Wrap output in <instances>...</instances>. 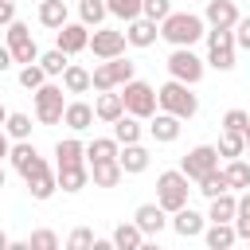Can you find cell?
<instances>
[{"label":"cell","mask_w":250,"mask_h":250,"mask_svg":"<svg viewBox=\"0 0 250 250\" xmlns=\"http://www.w3.org/2000/svg\"><path fill=\"white\" fill-rule=\"evenodd\" d=\"M203 16H195V12H172L168 20H160V35L172 43V47H191V43H199L207 31H203Z\"/></svg>","instance_id":"cell-1"},{"label":"cell","mask_w":250,"mask_h":250,"mask_svg":"<svg viewBox=\"0 0 250 250\" xmlns=\"http://www.w3.org/2000/svg\"><path fill=\"white\" fill-rule=\"evenodd\" d=\"M156 102H160V109H164V113H176L180 121H188V117H195V113H199V98H195V94H191V86H188V82H180V78L164 82V86L156 90Z\"/></svg>","instance_id":"cell-2"},{"label":"cell","mask_w":250,"mask_h":250,"mask_svg":"<svg viewBox=\"0 0 250 250\" xmlns=\"http://www.w3.org/2000/svg\"><path fill=\"white\" fill-rule=\"evenodd\" d=\"M188 176L180 172V168H172V172H160L156 176V203L164 207V211H180V207H188Z\"/></svg>","instance_id":"cell-3"},{"label":"cell","mask_w":250,"mask_h":250,"mask_svg":"<svg viewBox=\"0 0 250 250\" xmlns=\"http://www.w3.org/2000/svg\"><path fill=\"white\" fill-rule=\"evenodd\" d=\"M168 74L172 78H180V82H188V86H195L199 78H203V70H207V59H199L191 47H172V55H168Z\"/></svg>","instance_id":"cell-4"},{"label":"cell","mask_w":250,"mask_h":250,"mask_svg":"<svg viewBox=\"0 0 250 250\" xmlns=\"http://www.w3.org/2000/svg\"><path fill=\"white\" fill-rule=\"evenodd\" d=\"M207 66H215V70L234 66V31H227V27L207 31Z\"/></svg>","instance_id":"cell-5"},{"label":"cell","mask_w":250,"mask_h":250,"mask_svg":"<svg viewBox=\"0 0 250 250\" xmlns=\"http://www.w3.org/2000/svg\"><path fill=\"white\" fill-rule=\"evenodd\" d=\"M125 113H133V117H152L156 113V90L148 86V82H141V78H129L125 82Z\"/></svg>","instance_id":"cell-6"},{"label":"cell","mask_w":250,"mask_h":250,"mask_svg":"<svg viewBox=\"0 0 250 250\" xmlns=\"http://www.w3.org/2000/svg\"><path fill=\"white\" fill-rule=\"evenodd\" d=\"M62 113H66L62 86H55V82H43V86L35 90V117H39L43 125H59V121H62Z\"/></svg>","instance_id":"cell-7"},{"label":"cell","mask_w":250,"mask_h":250,"mask_svg":"<svg viewBox=\"0 0 250 250\" xmlns=\"http://www.w3.org/2000/svg\"><path fill=\"white\" fill-rule=\"evenodd\" d=\"M8 51H12V59L16 62H39V47H35V35H31V27L27 23H20V20H12L8 23Z\"/></svg>","instance_id":"cell-8"},{"label":"cell","mask_w":250,"mask_h":250,"mask_svg":"<svg viewBox=\"0 0 250 250\" xmlns=\"http://www.w3.org/2000/svg\"><path fill=\"white\" fill-rule=\"evenodd\" d=\"M211 168H219V148H215V145H195V148L180 160V172H184L188 180H199V176H207Z\"/></svg>","instance_id":"cell-9"},{"label":"cell","mask_w":250,"mask_h":250,"mask_svg":"<svg viewBox=\"0 0 250 250\" xmlns=\"http://www.w3.org/2000/svg\"><path fill=\"white\" fill-rule=\"evenodd\" d=\"M12 168H16L23 180H31V176L47 172V160L35 152V145H31V141H16V145H12Z\"/></svg>","instance_id":"cell-10"},{"label":"cell","mask_w":250,"mask_h":250,"mask_svg":"<svg viewBox=\"0 0 250 250\" xmlns=\"http://www.w3.org/2000/svg\"><path fill=\"white\" fill-rule=\"evenodd\" d=\"M125 31H109V27H94V35H90V51L98 55V59H117V55H125Z\"/></svg>","instance_id":"cell-11"},{"label":"cell","mask_w":250,"mask_h":250,"mask_svg":"<svg viewBox=\"0 0 250 250\" xmlns=\"http://www.w3.org/2000/svg\"><path fill=\"white\" fill-rule=\"evenodd\" d=\"M55 47H62L66 55H78V51H86L90 47V27L86 23H62L59 31H55Z\"/></svg>","instance_id":"cell-12"},{"label":"cell","mask_w":250,"mask_h":250,"mask_svg":"<svg viewBox=\"0 0 250 250\" xmlns=\"http://www.w3.org/2000/svg\"><path fill=\"white\" fill-rule=\"evenodd\" d=\"M203 20H207L211 27H227V31H234V23H238L242 16H238L234 0H207V12H203Z\"/></svg>","instance_id":"cell-13"},{"label":"cell","mask_w":250,"mask_h":250,"mask_svg":"<svg viewBox=\"0 0 250 250\" xmlns=\"http://www.w3.org/2000/svg\"><path fill=\"white\" fill-rule=\"evenodd\" d=\"M156 35H160L156 20H148V16H137V20H129V31H125V39H129L133 47H152V43H156Z\"/></svg>","instance_id":"cell-14"},{"label":"cell","mask_w":250,"mask_h":250,"mask_svg":"<svg viewBox=\"0 0 250 250\" xmlns=\"http://www.w3.org/2000/svg\"><path fill=\"white\" fill-rule=\"evenodd\" d=\"M164 215H168V211H164L160 203H141V207H137V215H133V223H137L145 234H160V230H164V223H168Z\"/></svg>","instance_id":"cell-15"},{"label":"cell","mask_w":250,"mask_h":250,"mask_svg":"<svg viewBox=\"0 0 250 250\" xmlns=\"http://www.w3.org/2000/svg\"><path fill=\"white\" fill-rule=\"evenodd\" d=\"M203 219L207 215H199L191 207H180V211H172V230L180 238H195V234H203Z\"/></svg>","instance_id":"cell-16"},{"label":"cell","mask_w":250,"mask_h":250,"mask_svg":"<svg viewBox=\"0 0 250 250\" xmlns=\"http://www.w3.org/2000/svg\"><path fill=\"white\" fill-rule=\"evenodd\" d=\"M94 105H86V102H66V113H62V125L66 129H74V133H86L90 125H94Z\"/></svg>","instance_id":"cell-17"},{"label":"cell","mask_w":250,"mask_h":250,"mask_svg":"<svg viewBox=\"0 0 250 250\" xmlns=\"http://www.w3.org/2000/svg\"><path fill=\"white\" fill-rule=\"evenodd\" d=\"M148 133H152V141H160V145H172L176 137H180V117L176 113H152V125H148Z\"/></svg>","instance_id":"cell-18"},{"label":"cell","mask_w":250,"mask_h":250,"mask_svg":"<svg viewBox=\"0 0 250 250\" xmlns=\"http://www.w3.org/2000/svg\"><path fill=\"white\" fill-rule=\"evenodd\" d=\"M121 176H125L121 160H94V164H90V180H94L98 188H117Z\"/></svg>","instance_id":"cell-19"},{"label":"cell","mask_w":250,"mask_h":250,"mask_svg":"<svg viewBox=\"0 0 250 250\" xmlns=\"http://www.w3.org/2000/svg\"><path fill=\"white\" fill-rule=\"evenodd\" d=\"M55 160H59V168L86 164V145H82L78 137H66V141H59V145H55Z\"/></svg>","instance_id":"cell-20"},{"label":"cell","mask_w":250,"mask_h":250,"mask_svg":"<svg viewBox=\"0 0 250 250\" xmlns=\"http://www.w3.org/2000/svg\"><path fill=\"white\" fill-rule=\"evenodd\" d=\"M94 113H98V121H117L121 113H125V98L121 94H113V90H102V98L94 102Z\"/></svg>","instance_id":"cell-21"},{"label":"cell","mask_w":250,"mask_h":250,"mask_svg":"<svg viewBox=\"0 0 250 250\" xmlns=\"http://www.w3.org/2000/svg\"><path fill=\"white\" fill-rule=\"evenodd\" d=\"M117 160H121L125 176H141V172L148 168V148H141V145L133 141V145H125V148L117 152Z\"/></svg>","instance_id":"cell-22"},{"label":"cell","mask_w":250,"mask_h":250,"mask_svg":"<svg viewBox=\"0 0 250 250\" xmlns=\"http://www.w3.org/2000/svg\"><path fill=\"white\" fill-rule=\"evenodd\" d=\"M117 152H121V141L117 137H94L90 145H86V160L94 164V160H117Z\"/></svg>","instance_id":"cell-23"},{"label":"cell","mask_w":250,"mask_h":250,"mask_svg":"<svg viewBox=\"0 0 250 250\" xmlns=\"http://www.w3.org/2000/svg\"><path fill=\"white\" fill-rule=\"evenodd\" d=\"M195 184H199L195 191H199V195H207V199H215V195L230 191V180H227V172H223V168H211V172H207V176H199Z\"/></svg>","instance_id":"cell-24"},{"label":"cell","mask_w":250,"mask_h":250,"mask_svg":"<svg viewBox=\"0 0 250 250\" xmlns=\"http://www.w3.org/2000/svg\"><path fill=\"white\" fill-rule=\"evenodd\" d=\"M234 215H238V199L230 191H223V195L211 199V211H207L211 223H234Z\"/></svg>","instance_id":"cell-25"},{"label":"cell","mask_w":250,"mask_h":250,"mask_svg":"<svg viewBox=\"0 0 250 250\" xmlns=\"http://www.w3.org/2000/svg\"><path fill=\"white\" fill-rule=\"evenodd\" d=\"M113 246H117V250H141V246H145V230H141L137 223H121V227L113 230Z\"/></svg>","instance_id":"cell-26"},{"label":"cell","mask_w":250,"mask_h":250,"mask_svg":"<svg viewBox=\"0 0 250 250\" xmlns=\"http://www.w3.org/2000/svg\"><path fill=\"white\" fill-rule=\"evenodd\" d=\"M234 238H238L234 223H211V227H207V246H211V250H230Z\"/></svg>","instance_id":"cell-27"},{"label":"cell","mask_w":250,"mask_h":250,"mask_svg":"<svg viewBox=\"0 0 250 250\" xmlns=\"http://www.w3.org/2000/svg\"><path fill=\"white\" fill-rule=\"evenodd\" d=\"M39 23L51 27V31H59L66 23V0H43L39 4Z\"/></svg>","instance_id":"cell-28"},{"label":"cell","mask_w":250,"mask_h":250,"mask_svg":"<svg viewBox=\"0 0 250 250\" xmlns=\"http://www.w3.org/2000/svg\"><path fill=\"white\" fill-rule=\"evenodd\" d=\"M90 86H94V82H90V70H86V66H74V62H70V66L62 70V90H66V94H86Z\"/></svg>","instance_id":"cell-29"},{"label":"cell","mask_w":250,"mask_h":250,"mask_svg":"<svg viewBox=\"0 0 250 250\" xmlns=\"http://www.w3.org/2000/svg\"><path fill=\"white\" fill-rule=\"evenodd\" d=\"M113 137H117L121 145H133V141H141V117H133V113H121V117L113 121Z\"/></svg>","instance_id":"cell-30"},{"label":"cell","mask_w":250,"mask_h":250,"mask_svg":"<svg viewBox=\"0 0 250 250\" xmlns=\"http://www.w3.org/2000/svg\"><path fill=\"white\" fill-rule=\"evenodd\" d=\"M219 156H227V160H234V156H242L246 152V133H234V129H223V137H219Z\"/></svg>","instance_id":"cell-31"},{"label":"cell","mask_w":250,"mask_h":250,"mask_svg":"<svg viewBox=\"0 0 250 250\" xmlns=\"http://www.w3.org/2000/svg\"><path fill=\"white\" fill-rule=\"evenodd\" d=\"M90 180V168L86 164H74V168H59V188L62 191H82Z\"/></svg>","instance_id":"cell-32"},{"label":"cell","mask_w":250,"mask_h":250,"mask_svg":"<svg viewBox=\"0 0 250 250\" xmlns=\"http://www.w3.org/2000/svg\"><path fill=\"white\" fill-rule=\"evenodd\" d=\"M55 188H59V176H51V168L27 180V191H31V199H51V195H55Z\"/></svg>","instance_id":"cell-33"},{"label":"cell","mask_w":250,"mask_h":250,"mask_svg":"<svg viewBox=\"0 0 250 250\" xmlns=\"http://www.w3.org/2000/svg\"><path fill=\"white\" fill-rule=\"evenodd\" d=\"M78 16H82L86 27H102V20L109 16V8H105V0H82L78 4Z\"/></svg>","instance_id":"cell-34"},{"label":"cell","mask_w":250,"mask_h":250,"mask_svg":"<svg viewBox=\"0 0 250 250\" xmlns=\"http://www.w3.org/2000/svg\"><path fill=\"white\" fill-rule=\"evenodd\" d=\"M227 180H230V188H250V164L242 160V156H234V160H227Z\"/></svg>","instance_id":"cell-35"},{"label":"cell","mask_w":250,"mask_h":250,"mask_svg":"<svg viewBox=\"0 0 250 250\" xmlns=\"http://www.w3.org/2000/svg\"><path fill=\"white\" fill-rule=\"evenodd\" d=\"M39 66L47 70V78H55V74H62L70 62H66V51L62 47H55V51H47V55H39Z\"/></svg>","instance_id":"cell-36"},{"label":"cell","mask_w":250,"mask_h":250,"mask_svg":"<svg viewBox=\"0 0 250 250\" xmlns=\"http://www.w3.org/2000/svg\"><path fill=\"white\" fill-rule=\"evenodd\" d=\"M4 129H8L12 141H27V137H31V117H27V113H8Z\"/></svg>","instance_id":"cell-37"},{"label":"cell","mask_w":250,"mask_h":250,"mask_svg":"<svg viewBox=\"0 0 250 250\" xmlns=\"http://www.w3.org/2000/svg\"><path fill=\"white\" fill-rule=\"evenodd\" d=\"M43 82H47V70H43L39 62H27V66L20 70V86H23V90H31V94H35Z\"/></svg>","instance_id":"cell-38"},{"label":"cell","mask_w":250,"mask_h":250,"mask_svg":"<svg viewBox=\"0 0 250 250\" xmlns=\"http://www.w3.org/2000/svg\"><path fill=\"white\" fill-rule=\"evenodd\" d=\"M105 8H109V16H117L125 23L141 16V0H105Z\"/></svg>","instance_id":"cell-39"},{"label":"cell","mask_w":250,"mask_h":250,"mask_svg":"<svg viewBox=\"0 0 250 250\" xmlns=\"http://www.w3.org/2000/svg\"><path fill=\"white\" fill-rule=\"evenodd\" d=\"M141 16H148V20H168L172 16V0H141Z\"/></svg>","instance_id":"cell-40"},{"label":"cell","mask_w":250,"mask_h":250,"mask_svg":"<svg viewBox=\"0 0 250 250\" xmlns=\"http://www.w3.org/2000/svg\"><path fill=\"white\" fill-rule=\"evenodd\" d=\"M234 230H238V238H246L250 242V191L238 199V215H234Z\"/></svg>","instance_id":"cell-41"},{"label":"cell","mask_w":250,"mask_h":250,"mask_svg":"<svg viewBox=\"0 0 250 250\" xmlns=\"http://www.w3.org/2000/svg\"><path fill=\"white\" fill-rule=\"evenodd\" d=\"M223 129L246 133V129H250V113H246V109H227V117H223Z\"/></svg>","instance_id":"cell-42"},{"label":"cell","mask_w":250,"mask_h":250,"mask_svg":"<svg viewBox=\"0 0 250 250\" xmlns=\"http://www.w3.org/2000/svg\"><path fill=\"white\" fill-rule=\"evenodd\" d=\"M94 242H98V238H94L90 227H78V230H70V238H66L70 250H86V246H94Z\"/></svg>","instance_id":"cell-43"},{"label":"cell","mask_w":250,"mask_h":250,"mask_svg":"<svg viewBox=\"0 0 250 250\" xmlns=\"http://www.w3.org/2000/svg\"><path fill=\"white\" fill-rule=\"evenodd\" d=\"M31 246L35 250H55L59 246V234L55 230H31Z\"/></svg>","instance_id":"cell-44"},{"label":"cell","mask_w":250,"mask_h":250,"mask_svg":"<svg viewBox=\"0 0 250 250\" xmlns=\"http://www.w3.org/2000/svg\"><path fill=\"white\" fill-rule=\"evenodd\" d=\"M234 47L250 51V20H238V23H234Z\"/></svg>","instance_id":"cell-45"},{"label":"cell","mask_w":250,"mask_h":250,"mask_svg":"<svg viewBox=\"0 0 250 250\" xmlns=\"http://www.w3.org/2000/svg\"><path fill=\"white\" fill-rule=\"evenodd\" d=\"M12 20H16V4L12 0H0V27H8Z\"/></svg>","instance_id":"cell-46"},{"label":"cell","mask_w":250,"mask_h":250,"mask_svg":"<svg viewBox=\"0 0 250 250\" xmlns=\"http://www.w3.org/2000/svg\"><path fill=\"white\" fill-rule=\"evenodd\" d=\"M12 156V141H8V129H0V160Z\"/></svg>","instance_id":"cell-47"},{"label":"cell","mask_w":250,"mask_h":250,"mask_svg":"<svg viewBox=\"0 0 250 250\" xmlns=\"http://www.w3.org/2000/svg\"><path fill=\"white\" fill-rule=\"evenodd\" d=\"M12 62H16V59H12V51H8V47H0V70H8Z\"/></svg>","instance_id":"cell-48"},{"label":"cell","mask_w":250,"mask_h":250,"mask_svg":"<svg viewBox=\"0 0 250 250\" xmlns=\"http://www.w3.org/2000/svg\"><path fill=\"white\" fill-rule=\"evenodd\" d=\"M8 246H12V242H8V234L0 230V250H8Z\"/></svg>","instance_id":"cell-49"},{"label":"cell","mask_w":250,"mask_h":250,"mask_svg":"<svg viewBox=\"0 0 250 250\" xmlns=\"http://www.w3.org/2000/svg\"><path fill=\"white\" fill-rule=\"evenodd\" d=\"M4 121H8V109H4V105H0V129H4Z\"/></svg>","instance_id":"cell-50"},{"label":"cell","mask_w":250,"mask_h":250,"mask_svg":"<svg viewBox=\"0 0 250 250\" xmlns=\"http://www.w3.org/2000/svg\"><path fill=\"white\" fill-rule=\"evenodd\" d=\"M246 152H250V129H246Z\"/></svg>","instance_id":"cell-51"},{"label":"cell","mask_w":250,"mask_h":250,"mask_svg":"<svg viewBox=\"0 0 250 250\" xmlns=\"http://www.w3.org/2000/svg\"><path fill=\"white\" fill-rule=\"evenodd\" d=\"M0 188H4V168H0Z\"/></svg>","instance_id":"cell-52"},{"label":"cell","mask_w":250,"mask_h":250,"mask_svg":"<svg viewBox=\"0 0 250 250\" xmlns=\"http://www.w3.org/2000/svg\"><path fill=\"white\" fill-rule=\"evenodd\" d=\"M78 4H82V0H78Z\"/></svg>","instance_id":"cell-53"}]
</instances>
